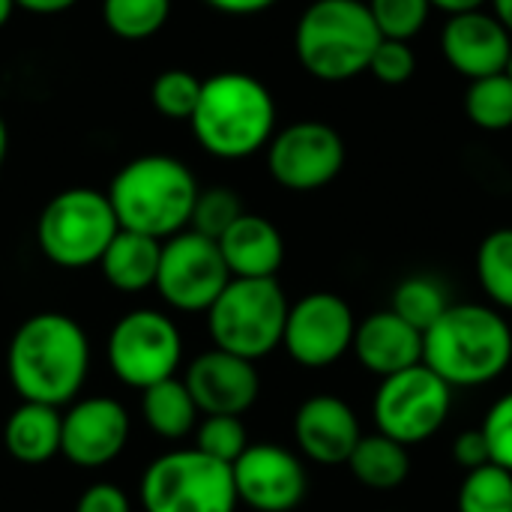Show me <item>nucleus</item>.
I'll list each match as a JSON object with an SVG mask.
<instances>
[{
    "label": "nucleus",
    "instance_id": "obj_43",
    "mask_svg": "<svg viewBox=\"0 0 512 512\" xmlns=\"http://www.w3.org/2000/svg\"><path fill=\"white\" fill-rule=\"evenodd\" d=\"M12 12H15V0H0V27H6Z\"/></svg>",
    "mask_w": 512,
    "mask_h": 512
},
{
    "label": "nucleus",
    "instance_id": "obj_40",
    "mask_svg": "<svg viewBox=\"0 0 512 512\" xmlns=\"http://www.w3.org/2000/svg\"><path fill=\"white\" fill-rule=\"evenodd\" d=\"M432 9H441L447 18L450 15H462V12H474V9H486L489 0H429Z\"/></svg>",
    "mask_w": 512,
    "mask_h": 512
},
{
    "label": "nucleus",
    "instance_id": "obj_19",
    "mask_svg": "<svg viewBox=\"0 0 512 512\" xmlns=\"http://www.w3.org/2000/svg\"><path fill=\"white\" fill-rule=\"evenodd\" d=\"M351 354L369 375L384 381L423 363V333L393 309H381L357 321Z\"/></svg>",
    "mask_w": 512,
    "mask_h": 512
},
{
    "label": "nucleus",
    "instance_id": "obj_26",
    "mask_svg": "<svg viewBox=\"0 0 512 512\" xmlns=\"http://www.w3.org/2000/svg\"><path fill=\"white\" fill-rule=\"evenodd\" d=\"M450 306V294L435 276H408L396 285L390 297V309L420 333H426Z\"/></svg>",
    "mask_w": 512,
    "mask_h": 512
},
{
    "label": "nucleus",
    "instance_id": "obj_5",
    "mask_svg": "<svg viewBox=\"0 0 512 512\" xmlns=\"http://www.w3.org/2000/svg\"><path fill=\"white\" fill-rule=\"evenodd\" d=\"M381 39L366 0H312L297 21L294 51L312 78L339 84L369 72Z\"/></svg>",
    "mask_w": 512,
    "mask_h": 512
},
{
    "label": "nucleus",
    "instance_id": "obj_29",
    "mask_svg": "<svg viewBox=\"0 0 512 512\" xmlns=\"http://www.w3.org/2000/svg\"><path fill=\"white\" fill-rule=\"evenodd\" d=\"M456 512H512V474L498 465L468 471L459 483Z\"/></svg>",
    "mask_w": 512,
    "mask_h": 512
},
{
    "label": "nucleus",
    "instance_id": "obj_34",
    "mask_svg": "<svg viewBox=\"0 0 512 512\" xmlns=\"http://www.w3.org/2000/svg\"><path fill=\"white\" fill-rule=\"evenodd\" d=\"M369 72L381 81V84H405L414 72H417V54L411 48V42L402 39H381V45L372 54Z\"/></svg>",
    "mask_w": 512,
    "mask_h": 512
},
{
    "label": "nucleus",
    "instance_id": "obj_9",
    "mask_svg": "<svg viewBox=\"0 0 512 512\" xmlns=\"http://www.w3.org/2000/svg\"><path fill=\"white\" fill-rule=\"evenodd\" d=\"M450 411L453 387L426 363L384 378L372 402L378 432L405 447H420L432 441L447 426Z\"/></svg>",
    "mask_w": 512,
    "mask_h": 512
},
{
    "label": "nucleus",
    "instance_id": "obj_2",
    "mask_svg": "<svg viewBox=\"0 0 512 512\" xmlns=\"http://www.w3.org/2000/svg\"><path fill=\"white\" fill-rule=\"evenodd\" d=\"M423 363L450 387H486L512 363V324L489 303H453L423 333Z\"/></svg>",
    "mask_w": 512,
    "mask_h": 512
},
{
    "label": "nucleus",
    "instance_id": "obj_7",
    "mask_svg": "<svg viewBox=\"0 0 512 512\" xmlns=\"http://www.w3.org/2000/svg\"><path fill=\"white\" fill-rule=\"evenodd\" d=\"M117 231L120 222L108 195L87 186H72L57 192L42 207L36 222V243L51 264L84 270L99 264Z\"/></svg>",
    "mask_w": 512,
    "mask_h": 512
},
{
    "label": "nucleus",
    "instance_id": "obj_33",
    "mask_svg": "<svg viewBox=\"0 0 512 512\" xmlns=\"http://www.w3.org/2000/svg\"><path fill=\"white\" fill-rule=\"evenodd\" d=\"M195 447L225 465H234L246 447H249V435L240 417H204L195 429Z\"/></svg>",
    "mask_w": 512,
    "mask_h": 512
},
{
    "label": "nucleus",
    "instance_id": "obj_24",
    "mask_svg": "<svg viewBox=\"0 0 512 512\" xmlns=\"http://www.w3.org/2000/svg\"><path fill=\"white\" fill-rule=\"evenodd\" d=\"M141 414L153 435L165 441H180L189 432L198 429V405L180 378L159 381L147 390H141Z\"/></svg>",
    "mask_w": 512,
    "mask_h": 512
},
{
    "label": "nucleus",
    "instance_id": "obj_12",
    "mask_svg": "<svg viewBox=\"0 0 512 512\" xmlns=\"http://www.w3.org/2000/svg\"><path fill=\"white\" fill-rule=\"evenodd\" d=\"M345 168L342 135L321 120H300L267 144V171L288 192H318Z\"/></svg>",
    "mask_w": 512,
    "mask_h": 512
},
{
    "label": "nucleus",
    "instance_id": "obj_23",
    "mask_svg": "<svg viewBox=\"0 0 512 512\" xmlns=\"http://www.w3.org/2000/svg\"><path fill=\"white\" fill-rule=\"evenodd\" d=\"M348 468L360 486L372 492H396L411 474V456L405 444L375 432L360 438L348 459Z\"/></svg>",
    "mask_w": 512,
    "mask_h": 512
},
{
    "label": "nucleus",
    "instance_id": "obj_38",
    "mask_svg": "<svg viewBox=\"0 0 512 512\" xmlns=\"http://www.w3.org/2000/svg\"><path fill=\"white\" fill-rule=\"evenodd\" d=\"M210 9L222 12V15H258L267 12L270 6H276L279 0H204Z\"/></svg>",
    "mask_w": 512,
    "mask_h": 512
},
{
    "label": "nucleus",
    "instance_id": "obj_6",
    "mask_svg": "<svg viewBox=\"0 0 512 512\" xmlns=\"http://www.w3.org/2000/svg\"><path fill=\"white\" fill-rule=\"evenodd\" d=\"M288 297L276 279H231L219 300L207 309L213 348L243 360H261L282 348Z\"/></svg>",
    "mask_w": 512,
    "mask_h": 512
},
{
    "label": "nucleus",
    "instance_id": "obj_17",
    "mask_svg": "<svg viewBox=\"0 0 512 512\" xmlns=\"http://www.w3.org/2000/svg\"><path fill=\"white\" fill-rule=\"evenodd\" d=\"M441 51L450 69L468 81L507 72L512 57V33L492 9L450 15L441 30Z\"/></svg>",
    "mask_w": 512,
    "mask_h": 512
},
{
    "label": "nucleus",
    "instance_id": "obj_18",
    "mask_svg": "<svg viewBox=\"0 0 512 512\" xmlns=\"http://www.w3.org/2000/svg\"><path fill=\"white\" fill-rule=\"evenodd\" d=\"M360 438L363 429L357 411L333 393L309 396L294 414V441L303 459L315 465L324 468L348 465Z\"/></svg>",
    "mask_w": 512,
    "mask_h": 512
},
{
    "label": "nucleus",
    "instance_id": "obj_15",
    "mask_svg": "<svg viewBox=\"0 0 512 512\" xmlns=\"http://www.w3.org/2000/svg\"><path fill=\"white\" fill-rule=\"evenodd\" d=\"M126 441H129V414L111 396L81 399L63 414L60 453L84 471L111 465L126 450Z\"/></svg>",
    "mask_w": 512,
    "mask_h": 512
},
{
    "label": "nucleus",
    "instance_id": "obj_10",
    "mask_svg": "<svg viewBox=\"0 0 512 512\" xmlns=\"http://www.w3.org/2000/svg\"><path fill=\"white\" fill-rule=\"evenodd\" d=\"M105 357L117 381L135 390H147L159 381L177 378L183 360V336L168 315L156 309H135L111 327Z\"/></svg>",
    "mask_w": 512,
    "mask_h": 512
},
{
    "label": "nucleus",
    "instance_id": "obj_41",
    "mask_svg": "<svg viewBox=\"0 0 512 512\" xmlns=\"http://www.w3.org/2000/svg\"><path fill=\"white\" fill-rule=\"evenodd\" d=\"M489 6L498 15V21L512 33V0H489Z\"/></svg>",
    "mask_w": 512,
    "mask_h": 512
},
{
    "label": "nucleus",
    "instance_id": "obj_30",
    "mask_svg": "<svg viewBox=\"0 0 512 512\" xmlns=\"http://www.w3.org/2000/svg\"><path fill=\"white\" fill-rule=\"evenodd\" d=\"M201 78L186 69H165L150 87L153 108L168 120H192L201 99Z\"/></svg>",
    "mask_w": 512,
    "mask_h": 512
},
{
    "label": "nucleus",
    "instance_id": "obj_1",
    "mask_svg": "<svg viewBox=\"0 0 512 512\" xmlns=\"http://www.w3.org/2000/svg\"><path fill=\"white\" fill-rule=\"evenodd\" d=\"M90 369L84 327L63 312H39L15 330L6 351V372L21 402L69 405Z\"/></svg>",
    "mask_w": 512,
    "mask_h": 512
},
{
    "label": "nucleus",
    "instance_id": "obj_27",
    "mask_svg": "<svg viewBox=\"0 0 512 512\" xmlns=\"http://www.w3.org/2000/svg\"><path fill=\"white\" fill-rule=\"evenodd\" d=\"M465 114L483 132L512 129V78L510 72H498L489 78H477L465 90Z\"/></svg>",
    "mask_w": 512,
    "mask_h": 512
},
{
    "label": "nucleus",
    "instance_id": "obj_16",
    "mask_svg": "<svg viewBox=\"0 0 512 512\" xmlns=\"http://www.w3.org/2000/svg\"><path fill=\"white\" fill-rule=\"evenodd\" d=\"M183 381L204 417H243L261 396L255 363L219 348L195 357Z\"/></svg>",
    "mask_w": 512,
    "mask_h": 512
},
{
    "label": "nucleus",
    "instance_id": "obj_21",
    "mask_svg": "<svg viewBox=\"0 0 512 512\" xmlns=\"http://www.w3.org/2000/svg\"><path fill=\"white\" fill-rule=\"evenodd\" d=\"M63 441V414L54 405L42 402H21L6 426H3V444L9 456L21 465H42L60 453Z\"/></svg>",
    "mask_w": 512,
    "mask_h": 512
},
{
    "label": "nucleus",
    "instance_id": "obj_4",
    "mask_svg": "<svg viewBox=\"0 0 512 512\" xmlns=\"http://www.w3.org/2000/svg\"><path fill=\"white\" fill-rule=\"evenodd\" d=\"M198 180L186 162L147 153L126 162L108 186V201L120 228L168 240L189 228L198 201Z\"/></svg>",
    "mask_w": 512,
    "mask_h": 512
},
{
    "label": "nucleus",
    "instance_id": "obj_22",
    "mask_svg": "<svg viewBox=\"0 0 512 512\" xmlns=\"http://www.w3.org/2000/svg\"><path fill=\"white\" fill-rule=\"evenodd\" d=\"M162 243L165 240H156V237L120 228L114 234V240L108 243L105 255L99 258L105 282L111 288H117V291H126V294H138V291L156 288Z\"/></svg>",
    "mask_w": 512,
    "mask_h": 512
},
{
    "label": "nucleus",
    "instance_id": "obj_25",
    "mask_svg": "<svg viewBox=\"0 0 512 512\" xmlns=\"http://www.w3.org/2000/svg\"><path fill=\"white\" fill-rule=\"evenodd\" d=\"M477 282L489 306L512 312V228H495L483 237L474 258Z\"/></svg>",
    "mask_w": 512,
    "mask_h": 512
},
{
    "label": "nucleus",
    "instance_id": "obj_13",
    "mask_svg": "<svg viewBox=\"0 0 512 512\" xmlns=\"http://www.w3.org/2000/svg\"><path fill=\"white\" fill-rule=\"evenodd\" d=\"M354 333L357 318L345 297L333 291H312L291 303L282 348L303 369H327L351 351Z\"/></svg>",
    "mask_w": 512,
    "mask_h": 512
},
{
    "label": "nucleus",
    "instance_id": "obj_36",
    "mask_svg": "<svg viewBox=\"0 0 512 512\" xmlns=\"http://www.w3.org/2000/svg\"><path fill=\"white\" fill-rule=\"evenodd\" d=\"M453 462L462 468V474L477 471V468L492 462L483 429H468V432L456 435V441H453Z\"/></svg>",
    "mask_w": 512,
    "mask_h": 512
},
{
    "label": "nucleus",
    "instance_id": "obj_44",
    "mask_svg": "<svg viewBox=\"0 0 512 512\" xmlns=\"http://www.w3.org/2000/svg\"><path fill=\"white\" fill-rule=\"evenodd\" d=\"M507 72H510V78H512V57H510V66H507Z\"/></svg>",
    "mask_w": 512,
    "mask_h": 512
},
{
    "label": "nucleus",
    "instance_id": "obj_3",
    "mask_svg": "<svg viewBox=\"0 0 512 512\" xmlns=\"http://www.w3.org/2000/svg\"><path fill=\"white\" fill-rule=\"evenodd\" d=\"M189 126L204 153L228 162L249 159L276 135V99L249 72H216L201 84Z\"/></svg>",
    "mask_w": 512,
    "mask_h": 512
},
{
    "label": "nucleus",
    "instance_id": "obj_37",
    "mask_svg": "<svg viewBox=\"0 0 512 512\" xmlns=\"http://www.w3.org/2000/svg\"><path fill=\"white\" fill-rule=\"evenodd\" d=\"M75 512H132V507H129V498L120 486L96 483L78 498Z\"/></svg>",
    "mask_w": 512,
    "mask_h": 512
},
{
    "label": "nucleus",
    "instance_id": "obj_28",
    "mask_svg": "<svg viewBox=\"0 0 512 512\" xmlns=\"http://www.w3.org/2000/svg\"><path fill=\"white\" fill-rule=\"evenodd\" d=\"M171 15V0H102L105 27L126 42L156 36Z\"/></svg>",
    "mask_w": 512,
    "mask_h": 512
},
{
    "label": "nucleus",
    "instance_id": "obj_11",
    "mask_svg": "<svg viewBox=\"0 0 512 512\" xmlns=\"http://www.w3.org/2000/svg\"><path fill=\"white\" fill-rule=\"evenodd\" d=\"M231 270L216 240L186 228L162 243L156 291L177 312H207L225 285Z\"/></svg>",
    "mask_w": 512,
    "mask_h": 512
},
{
    "label": "nucleus",
    "instance_id": "obj_20",
    "mask_svg": "<svg viewBox=\"0 0 512 512\" xmlns=\"http://www.w3.org/2000/svg\"><path fill=\"white\" fill-rule=\"evenodd\" d=\"M216 243L231 279H276L285 261V240L279 228L258 213H243Z\"/></svg>",
    "mask_w": 512,
    "mask_h": 512
},
{
    "label": "nucleus",
    "instance_id": "obj_35",
    "mask_svg": "<svg viewBox=\"0 0 512 512\" xmlns=\"http://www.w3.org/2000/svg\"><path fill=\"white\" fill-rule=\"evenodd\" d=\"M480 429L486 435L492 465L512 474V393H504L501 399H495V405L486 411Z\"/></svg>",
    "mask_w": 512,
    "mask_h": 512
},
{
    "label": "nucleus",
    "instance_id": "obj_39",
    "mask_svg": "<svg viewBox=\"0 0 512 512\" xmlns=\"http://www.w3.org/2000/svg\"><path fill=\"white\" fill-rule=\"evenodd\" d=\"M78 0H15V6H21L24 12L33 15H60L66 9H72Z\"/></svg>",
    "mask_w": 512,
    "mask_h": 512
},
{
    "label": "nucleus",
    "instance_id": "obj_32",
    "mask_svg": "<svg viewBox=\"0 0 512 512\" xmlns=\"http://www.w3.org/2000/svg\"><path fill=\"white\" fill-rule=\"evenodd\" d=\"M369 12L384 39L411 42L429 24L432 3L429 0H366Z\"/></svg>",
    "mask_w": 512,
    "mask_h": 512
},
{
    "label": "nucleus",
    "instance_id": "obj_31",
    "mask_svg": "<svg viewBox=\"0 0 512 512\" xmlns=\"http://www.w3.org/2000/svg\"><path fill=\"white\" fill-rule=\"evenodd\" d=\"M243 201L234 189L228 186H210V189H201L198 192V201H195V210H192V222L189 228L210 237V240H219L240 216H243Z\"/></svg>",
    "mask_w": 512,
    "mask_h": 512
},
{
    "label": "nucleus",
    "instance_id": "obj_14",
    "mask_svg": "<svg viewBox=\"0 0 512 512\" xmlns=\"http://www.w3.org/2000/svg\"><path fill=\"white\" fill-rule=\"evenodd\" d=\"M231 474L240 504L255 512H294L309 492L303 459L279 444H249Z\"/></svg>",
    "mask_w": 512,
    "mask_h": 512
},
{
    "label": "nucleus",
    "instance_id": "obj_8",
    "mask_svg": "<svg viewBox=\"0 0 512 512\" xmlns=\"http://www.w3.org/2000/svg\"><path fill=\"white\" fill-rule=\"evenodd\" d=\"M144 512H234L240 498L231 465L198 447L153 459L141 477Z\"/></svg>",
    "mask_w": 512,
    "mask_h": 512
},
{
    "label": "nucleus",
    "instance_id": "obj_42",
    "mask_svg": "<svg viewBox=\"0 0 512 512\" xmlns=\"http://www.w3.org/2000/svg\"><path fill=\"white\" fill-rule=\"evenodd\" d=\"M6 150H9V129L0 117V168H3V159H6Z\"/></svg>",
    "mask_w": 512,
    "mask_h": 512
},
{
    "label": "nucleus",
    "instance_id": "obj_45",
    "mask_svg": "<svg viewBox=\"0 0 512 512\" xmlns=\"http://www.w3.org/2000/svg\"><path fill=\"white\" fill-rule=\"evenodd\" d=\"M510 324H512V321H510Z\"/></svg>",
    "mask_w": 512,
    "mask_h": 512
}]
</instances>
